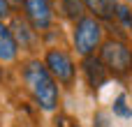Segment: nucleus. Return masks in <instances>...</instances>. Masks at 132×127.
<instances>
[{
	"label": "nucleus",
	"mask_w": 132,
	"mask_h": 127,
	"mask_svg": "<svg viewBox=\"0 0 132 127\" xmlns=\"http://www.w3.org/2000/svg\"><path fill=\"white\" fill-rule=\"evenodd\" d=\"M23 79H26V86H28V90L32 93L35 102H37L44 111H53V109L58 106L60 93H58V86H56L53 76H51L49 69L44 67V62L30 60V62L23 67Z\"/></svg>",
	"instance_id": "f257e3e1"
},
{
	"label": "nucleus",
	"mask_w": 132,
	"mask_h": 127,
	"mask_svg": "<svg viewBox=\"0 0 132 127\" xmlns=\"http://www.w3.org/2000/svg\"><path fill=\"white\" fill-rule=\"evenodd\" d=\"M102 65H107L114 74H118V76H123V74H128V69L132 67V53L130 49L123 44V42H118V39H107L104 42V46H102Z\"/></svg>",
	"instance_id": "f03ea898"
},
{
	"label": "nucleus",
	"mask_w": 132,
	"mask_h": 127,
	"mask_svg": "<svg viewBox=\"0 0 132 127\" xmlns=\"http://www.w3.org/2000/svg\"><path fill=\"white\" fill-rule=\"evenodd\" d=\"M100 37H102V28H100L97 19H93V16L79 19L77 30H74V46L81 56L88 58L95 51V46L100 44Z\"/></svg>",
	"instance_id": "7ed1b4c3"
},
{
	"label": "nucleus",
	"mask_w": 132,
	"mask_h": 127,
	"mask_svg": "<svg viewBox=\"0 0 132 127\" xmlns=\"http://www.w3.org/2000/svg\"><path fill=\"white\" fill-rule=\"evenodd\" d=\"M44 67L49 69L51 76H56V79L63 81V83H72V81H74V62H72V58H70L65 51H60V49H51V51L46 53Z\"/></svg>",
	"instance_id": "20e7f679"
},
{
	"label": "nucleus",
	"mask_w": 132,
	"mask_h": 127,
	"mask_svg": "<svg viewBox=\"0 0 132 127\" xmlns=\"http://www.w3.org/2000/svg\"><path fill=\"white\" fill-rule=\"evenodd\" d=\"M26 16L35 30H46L51 25V5L49 0H23Z\"/></svg>",
	"instance_id": "39448f33"
},
{
	"label": "nucleus",
	"mask_w": 132,
	"mask_h": 127,
	"mask_svg": "<svg viewBox=\"0 0 132 127\" xmlns=\"http://www.w3.org/2000/svg\"><path fill=\"white\" fill-rule=\"evenodd\" d=\"M84 72H86L88 83H90L93 88H100V86L107 81V67L102 65V60H100V58L88 56V58L84 60Z\"/></svg>",
	"instance_id": "423d86ee"
},
{
	"label": "nucleus",
	"mask_w": 132,
	"mask_h": 127,
	"mask_svg": "<svg viewBox=\"0 0 132 127\" xmlns=\"http://www.w3.org/2000/svg\"><path fill=\"white\" fill-rule=\"evenodd\" d=\"M16 42L12 37V30L0 21V60L2 62H12L16 58Z\"/></svg>",
	"instance_id": "0eeeda50"
},
{
	"label": "nucleus",
	"mask_w": 132,
	"mask_h": 127,
	"mask_svg": "<svg viewBox=\"0 0 132 127\" xmlns=\"http://www.w3.org/2000/svg\"><path fill=\"white\" fill-rule=\"evenodd\" d=\"M86 7L97 16V19H114V12H116V0H84Z\"/></svg>",
	"instance_id": "6e6552de"
},
{
	"label": "nucleus",
	"mask_w": 132,
	"mask_h": 127,
	"mask_svg": "<svg viewBox=\"0 0 132 127\" xmlns=\"http://www.w3.org/2000/svg\"><path fill=\"white\" fill-rule=\"evenodd\" d=\"M12 30H14V32H12L14 42H21V46H28V49H30V46L35 44V35L28 30V25H26L21 19H14V21H12Z\"/></svg>",
	"instance_id": "1a4fd4ad"
},
{
	"label": "nucleus",
	"mask_w": 132,
	"mask_h": 127,
	"mask_svg": "<svg viewBox=\"0 0 132 127\" xmlns=\"http://www.w3.org/2000/svg\"><path fill=\"white\" fill-rule=\"evenodd\" d=\"M63 9L70 19H84V2L81 0H63Z\"/></svg>",
	"instance_id": "9d476101"
},
{
	"label": "nucleus",
	"mask_w": 132,
	"mask_h": 127,
	"mask_svg": "<svg viewBox=\"0 0 132 127\" xmlns=\"http://www.w3.org/2000/svg\"><path fill=\"white\" fill-rule=\"evenodd\" d=\"M114 113H116V116H123V118H130V116H132V111L125 106V97H123V95L116 99V104H114Z\"/></svg>",
	"instance_id": "9b49d317"
},
{
	"label": "nucleus",
	"mask_w": 132,
	"mask_h": 127,
	"mask_svg": "<svg viewBox=\"0 0 132 127\" xmlns=\"http://www.w3.org/2000/svg\"><path fill=\"white\" fill-rule=\"evenodd\" d=\"M114 16H118L125 25H132V14H130V9L125 7V5H116V12H114Z\"/></svg>",
	"instance_id": "f8f14e48"
},
{
	"label": "nucleus",
	"mask_w": 132,
	"mask_h": 127,
	"mask_svg": "<svg viewBox=\"0 0 132 127\" xmlns=\"http://www.w3.org/2000/svg\"><path fill=\"white\" fill-rule=\"evenodd\" d=\"M93 127H111V123H109V116L104 113V111H100L97 116H95V125Z\"/></svg>",
	"instance_id": "ddd939ff"
},
{
	"label": "nucleus",
	"mask_w": 132,
	"mask_h": 127,
	"mask_svg": "<svg viewBox=\"0 0 132 127\" xmlns=\"http://www.w3.org/2000/svg\"><path fill=\"white\" fill-rule=\"evenodd\" d=\"M9 14V0H0V21Z\"/></svg>",
	"instance_id": "4468645a"
},
{
	"label": "nucleus",
	"mask_w": 132,
	"mask_h": 127,
	"mask_svg": "<svg viewBox=\"0 0 132 127\" xmlns=\"http://www.w3.org/2000/svg\"><path fill=\"white\" fill-rule=\"evenodd\" d=\"M14 2H23V0H14Z\"/></svg>",
	"instance_id": "2eb2a0df"
},
{
	"label": "nucleus",
	"mask_w": 132,
	"mask_h": 127,
	"mask_svg": "<svg viewBox=\"0 0 132 127\" xmlns=\"http://www.w3.org/2000/svg\"><path fill=\"white\" fill-rule=\"evenodd\" d=\"M72 127H79V125H72Z\"/></svg>",
	"instance_id": "dca6fc26"
}]
</instances>
